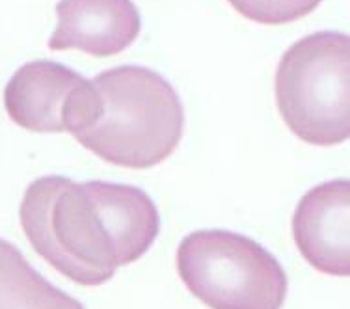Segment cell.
<instances>
[{"instance_id": "5", "label": "cell", "mask_w": 350, "mask_h": 309, "mask_svg": "<svg viewBox=\"0 0 350 309\" xmlns=\"http://www.w3.org/2000/svg\"><path fill=\"white\" fill-rule=\"evenodd\" d=\"M97 103L94 82L51 60L21 66L4 90L10 120L32 133L77 135L95 120Z\"/></svg>"}, {"instance_id": "3", "label": "cell", "mask_w": 350, "mask_h": 309, "mask_svg": "<svg viewBox=\"0 0 350 309\" xmlns=\"http://www.w3.org/2000/svg\"><path fill=\"white\" fill-rule=\"evenodd\" d=\"M350 41L341 32H315L293 43L278 64L276 105L293 135L311 146L349 140Z\"/></svg>"}, {"instance_id": "9", "label": "cell", "mask_w": 350, "mask_h": 309, "mask_svg": "<svg viewBox=\"0 0 350 309\" xmlns=\"http://www.w3.org/2000/svg\"><path fill=\"white\" fill-rule=\"evenodd\" d=\"M239 14L259 25H287L302 19L323 0H228Z\"/></svg>"}, {"instance_id": "8", "label": "cell", "mask_w": 350, "mask_h": 309, "mask_svg": "<svg viewBox=\"0 0 350 309\" xmlns=\"http://www.w3.org/2000/svg\"><path fill=\"white\" fill-rule=\"evenodd\" d=\"M0 309H84L47 282L12 242L0 239Z\"/></svg>"}, {"instance_id": "7", "label": "cell", "mask_w": 350, "mask_h": 309, "mask_svg": "<svg viewBox=\"0 0 350 309\" xmlns=\"http://www.w3.org/2000/svg\"><path fill=\"white\" fill-rule=\"evenodd\" d=\"M58 27L49 49H77L92 56H114L133 45L142 30V17L133 0H60Z\"/></svg>"}, {"instance_id": "2", "label": "cell", "mask_w": 350, "mask_h": 309, "mask_svg": "<svg viewBox=\"0 0 350 309\" xmlns=\"http://www.w3.org/2000/svg\"><path fill=\"white\" fill-rule=\"evenodd\" d=\"M95 120L73 135L103 161L129 170L164 162L179 146L185 110L162 75L142 66H120L95 77Z\"/></svg>"}, {"instance_id": "4", "label": "cell", "mask_w": 350, "mask_h": 309, "mask_svg": "<svg viewBox=\"0 0 350 309\" xmlns=\"http://www.w3.org/2000/svg\"><path fill=\"white\" fill-rule=\"evenodd\" d=\"M177 272L211 309H282L287 274L276 257L241 233L200 229L177 248Z\"/></svg>"}, {"instance_id": "1", "label": "cell", "mask_w": 350, "mask_h": 309, "mask_svg": "<svg viewBox=\"0 0 350 309\" xmlns=\"http://www.w3.org/2000/svg\"><path fill=\"white\" fill-rule=\"evenodd\" d=\"M19 216L36 254L84 287H99L142 259L161 231L157 205L144 190L62 175L30 183Z\"/></svg>"}, {"instance_id": "6", "label": "cell", "mask_w": 350, "mask_h": 309, "mask_svg": "<svg viewBox=\"0 0 350 309\" xmlns=\"http://www.w3.org/2000/svg\"><path fill=\"white\" fill-rule=\"evenodd\" d=\"M293 239L306 261L328 276L350 274L349 179L317 185L293 215Z\"/></svg>"}]
</instances>
